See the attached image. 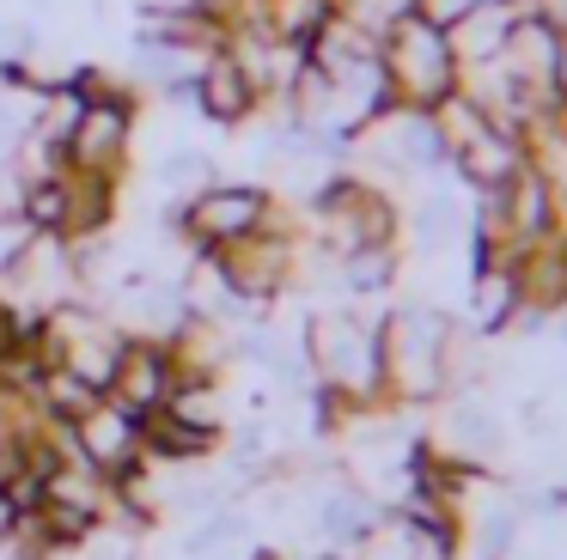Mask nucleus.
I'll return each mask as SVG.
<instances>
[{
  "instance_id": "2",
  "label": "nucleus",
  "mask_w": 567,
  "mask_h": 560,
  "mask_svg": "<svg viewBox=\"0 0 567 560\" xmlns=\"http://www.w3.org/2000/svg\"><path fill=\"white\" fill-rule=\"evenodd\" d=\"M275 201L281 195L262 189V183H208V189L184 195L172 207V231L189 243V250H233V243L257 238L275 219Z\"/></svg>"
},
{
  "instance_id": "4",
  "label": "nucleus",
  "mask_w": 567,
  "mask_h": 560,
  "mask_svg": "<svg viewBox=\"0 0 567 560\" xmlns=\"http://www.w3.org/2000/svg\"><path fill=\"white\" fill-rule=\"evenodd\" d=\"M177 353H172V341H159V335H128L123 341V360H116V377H111V402H123L128 414H159L165 408V396L177 390Z\"/></svg>"
},
{
  "instance_id": "8",
  "label": "nucleus",
  "mask_w": 567,
  "mask_h": 560,
  "mask_svg": "<svg viewBox=\"0 0 567 560\" xmlns=\"http://www.w3.org/2000/svg\"><path fill=\"white\" fill-rule=\"evenodd\" d=\"M518 280L513 262H470V329L482 335H501V329L518 323Z\"/></svg>"
},
{
  "instance_id": "5",
  "label": "nucleus",
  "mask_w": 567,
  "mask_h": 560,
  "mask_svg": "<svg viewBox=\"0 0 567 560\" xmlns=\"http://www.w3.org/2000/svg\"><path fill=\"white\" fill-rule=\"evenodd\" d=\"M525 141L518 134H506L501 122H482L470 141H457L452 153H445V165L457 170V183L464 189H476V195H494V189H506V183L525 170Z\"/></svg>"
},
{
  "instance_id": "3",
  "label": "nucleus",
  "mask_w": 567,
  "mask_h": 560,
  "mask_svg": "<svg viewBox=\"0 0 567 560\" xmlns=\"http://www.w3.org/2000/svg\"><path fill=\"white\" fill-rule=\"evenodd\" d=\"M68 445H74V457L86 463L92 475H104V481H123V475L147 469V433H141V414H128L123 402H92L86 414H80L74 426H68Z\"/></svg>"
},
{
  "instance_id": "10",
  "label": "nucleus",
  "mask_w": 567,
  "mask_h": 560,
  "mask_svg": "<svg viewBox=\"0 0 567 560\" xmlns=\"http://www.w3.org/2000/svg\"><path fill=\"white\" fill-rule=\"evenodd\" d=\"M330 7L342 12V19H354L360 31L384 37L396 19H403V12H415V0H330Z\"/></svg>"
},
{
  "instance_id": "9",
  "label": "nucleus",
  "mask_w": 567,
  "mask_h": 560,
  "mask_svg": "<svg viewBox=\"0 0 567 560\" xmlns=\"http://www.w3.org/2000/svg\"><path fill=\"white\" fill-rule=\"evenodd\" d=\"M19 219H25L38 238H62V226H68V170L62 177H25L19 183V207H13Z\"/></svg>"
},
{
  "instance_id": "6",
  "label": "nucleus",
  "mask_w": 567,
  "mask_h": 560,
  "mask_svg": "<svg viewBox=\"0 0 567 560\" xmlns=\"http://www.w3.org/2000/svg\"><path fill=\"white\" fill-rule=\"evenodd\" d=\"M189 97H196V110L214 122V128H245V122H257V110H269L262 92H257V80H250L226 49H214V55L202 61Z\"/></svg>"
},
{
  "instance_id": "1",
  "label": "nucleus",
  "mask_w": 567,
  "mask_h": 560,
  "mask_svg": "<svg viewBox=\"0 0 567 560\" xmlns=\"http://www.w3.org/2000/svg\"><path fill=\"white\" fill-rule=\"evenodd\" d=\"M379 68H384V80H391L396 104H415V110H433L440 97H452L457 85H464V68H457L445 31L433 19H421V12H403V19L379 37Z\"/></svg>"
},
{
  "instance_id": "7",
  "label": "nucleus",
  "mask_w": 567,
  "mask_h": 560,
  "mask_svg": "<svg viewBox=\"0 0 567 560\" xmlns=\"http://www.w3.org/2000/svg\"><path fill=\"white\" fill-rule=\"evenodd\" d=\"M530 7H537V0H470V7L445 24V43H452L457 68H488V61H501L513 24L525 19Z\"/></svg>"
}]
</instances>
